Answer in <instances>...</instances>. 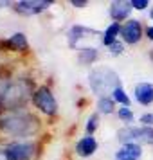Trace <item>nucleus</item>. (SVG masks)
Wrapping results in <instances>:
<instances>
[{
    "label": "nucleus",
    "instance_id": "obj_1",
    "mask_svg": "<svg viewBox=\"0 0 153 160\" xmlns=\"http://www.w3.org/2000/svg\"><path fill=\"white\" fill-rule=\"evenodd\" d=\"M88 81H90V88L94 90V94L101 95V97H105L106 94H114L117 88H121L119 76L108 67L94 68L88 76Z\"/></svg>",
    "mask_w": 153,
    "mask_h": 160
},
{
    "label": "nucleus",
    "instance_id": "obj_2",
    "mask_svg": "<svg viewBox=\"0 0 153 160\" xmlns=\"http://www.w3.org/2000/svg\"><path fill=\"white\" fill-rule=\"evenodd\" d=\"M0 128L11 135H29L36 130V119L23 113H9L0 117Z\"/></svg>",
    "mask_w": 153,
    "mask_h": 160
},
{
    "label": "nucleus",
    "instance_id": "obj_3",
    "mask_svg": "<svg viewBox=\"0 0 153 160\" xmlns=\"http://www.w3.org/2000/svg\"><path fill=\"white\" fill-rule=\"evenodd\" d=\"M119 140L124 144H153V128H124L119 131Z\"/></svg>",
    "mask_w": 153,
    "mask_h": 160
},
{
    "label": "nucleus",
    "instance_id": "obj_4",
    "mask_svg": "<svg viewBox=\"0 0 153 160\" xmlns=\"http://www.w3.org/2000/svg\"><path fill=\"white\" fill-rule=\"evenodd\" d=\"M25 97H27V94H25L23 83H15L0 95V102H2L4 108H15V106H18L25 101Z\"/></svg>",
    "mask_w": 153,
    "mask_h": 160
},
{
    "label": "nucleus",
    "instance_id": "obj_5",
    "mask_svg": "<svg viewBox=\"0 0 153 160\" xmlns=\"http://www.w3.org/2000/svg\"><path fill=\"white\" fill-rule=\"evenodd\" d=\"M33 99H34V104H36L43 113H47V115L56 113V110H58V102H56L54 95L51 94V90H49L47 87L38 88L36 92H34V97H33Z\"/></svg>",
    "mask_w": 153,
    "mask_h": 160
},
{
    "label": "nucleus",
    "instance_id": "obj_6",
    "mask_svg": "<svg viewBox=\"0 0 153 160\" xmlns=\"http://www.w3.org/2000/svg\"><path fill=\"white\" fill-rule=\"evenodd\" d=\"M51 6V2H40V0H23L15 4V11L20 15H36L42 13L43 9H47Z\"/></svg>",
    "mask_w": 153,
    "mask_h": 160
},
{
    "label": "nucleus",
    "instance_id": "obj_7",
    "mask_svg": "<svg viewBox=\"0 0 153 160\" xmlns=\"http://www.w3.org/2000/svg\"><path fill=\"white\" fill-rule=\"evenodd\" d=\"M34 153L33 144H13L6 149L8 160H29Z\"/></svg>",
    "mask_w": 153,
    "mask_h": 160
},
{
    "label": "nucleus",
    "instance_id": "obj_8",
    "mask_svg": "<svg viewBox=\"0 0 153 160\" xmlns=\"http://www.w3.org/2000/svg\"><path fill=\"white\" fill-rule=\"evenodd\" d=\"M121 32H123V38L126 43H137L142 36V27L137 20H130L121 27Z\"/></svg>",
    "mask_w": 153,
    "mask_h": 160
},
{
    "label": "nucleus",
    "instance_id": "obj_9",
    "mask_svg": "<svg viewBox=\"0 0 153 160\" xmlns=\"http://www.w3.org/2000/svg\"><path fill=\"white\" fill-rule=\"evenodd\" d=\"M135 97L140 104H151L153 102V85L151 83H140L135 87Z\"/></svg>",
    "mask_w": 153,
    "mask_h": 160
},
{
    "label": "nucleus",
    "instance_id": "obj_10",
    "mask_svg": "<svg viewBox=\"0 0 153 160\" xmlns=\"http://www.w3.org/2000/svg\"><path fill=\"white\" fill-rule=\"evenodd\" d=\"M117 160H139L140 158V146L139 144H124L115 155Z\"/></svg>",
    "mask_w": 153,
    "mask_h": 160
},
{
    "label": "nucleus",
    "instance_id": "obj_11",
    "mask_svg": "<svg viewBox=\"0 0 153 160\" xmlns=\"http://www.w3.org/2000/svg\"><path fill=\"white\" fill-rule=\"evenodd\" d=\"M130 6H131L130 2H121V0L112 2V4H110V15H112V18H114V20H124L131 11Z\"/></svg>",
    "mask_w": 153,
    "mask_h": 160
},
{
    "label": "nucleus",
    "instance_id": "obj_12",
    "mask_svg": "<svg viewBox=\"0 0 153 160\" xmlns=\"http://www.w3.org/2000/svg\"><path fill=\"white\" fill-rule=\"evenodd\" d=\"M95 148H97V142H95L94 137H83L76 146V149H78L81 157H90L95 151Z\"/></svg>",
    "mask_w": 153,
    "mask_h": 160
},
{
    "label": "nucleus",
    "instance_id": "obj_13",
    "mask_svg": "<svg viewBox=\"0 0 153 160\" xmlns=\"http://www.w3.org/2000/svg\"><path fill=\"white\" fill-rule=\"evenodd\" d=\"M119 31H121V27H119V23H112L108 29H106V32H105V45H112V43H115V38L117 34H119Z\"/></svg>",
    "mask_w": 153,
    "mask_h": 160
},
{
    "label": "nucleus",
    "instance_id": "obj_14",
    "mask_svg": "<svg viewBox=\"0 0 153 160\" xmlns=\"http://www.w3.org/2000/svg\"><path fill=\"white\" fill-rule=\"evenodd\" d=\"M9 47H13V49H16V51H23V49H27V40H25V36H23L22 32H18V34H15V36H11V40L8 42Z\"/></svg>",
    "mask_w": 153,
    "mask_h": 160
},
{
    "label": "nucleus",
    "instance_id": "obj_15",
    "mask_svg": "<svg viewBox=\"0 0 153 160\" xmlns=\"http://www.w3.org/2000/svg\"><path fill=\"white\" fill-rule=\"evenodd\" d=\"M85 32H92L90 29H85V27H79V25H76V27H72V29L69 31V43L72 45H76V40L78 38H81L79 34H85Z\"/></svg>",
    "mask_w": 153,
    "mask_h": 160
},
{
    "label": "nucleus",
    "instance_id": "obj_16",
    "mask_svg": "<svg viewBox=\"0 0 153 160\" xmlns=\"http://www.w3.org/2000/svg\"><path fill=\"white\" fill-rule=\"evenodd\" d=\"M95 56H97V51L95 49H83L79 52V59L83 63H92L95 59Z\"/></svg>",
    "mask_w": 153,
    "mask_h": 160
},
{
    "label": "nucleus",
    "instance_id": "obj_17",
    "mask_svg": "<svg viewBox=\"0 0 153 160\" xmlns=\"http://www.w3.org/2000/svg\"><path fill=\"white\" fill-rule=\"evenodd\" d=\"M114 110V99L110 97H101L99 99V112L101 113H110Z\"/></svg>",
    "mask_w": 153,
    "mask_h": 160
},
{
    "label": "nucleus",
    "instance_id": "obj_18",
    "mask_svg": "<svg viewBox=\"0 0 153 160\" xmlns=\"http://www.w3.org/2000/svg\"><path fill=\"white\" fill-rule=\"evenodd\" d=\"M112 95H114V99H115V101H119L121 104H124V106H128V104H130V99H128V95L124 94L121 88H117V90H115V92H114Z\"/></svg>",
    "mask_w": 153,
    "mask_h": 160
},
{
    "label": "nucleus",
    "instance_id": "obj_19",
    "mask_svg": "<svg viewBox=\"0 0 153 160\" xmlns=\"http://www.w3.org/2000/svg\"><path fill=\"white\" fill-rule=\"evenodd\" d=\"M119 117H121L123 121H128V122H130L131 119H133V113L130 112V108H121L119 110Z\"/></svg>",
    "mask_w": 153,
    "mask_h": 160
},
{
    "label": "nucleus",
    "instance_id": "obj_20",
    "mask_svg": "<svg viewBox=\"0 0 153 160\" xmlns=\"http://www.w3.org/2000/svg\"><path fill=\"white\" fill-rule=\"evenodd\" d=\"M130 4H131L135 9H144L146 6H148V0H131Z\"/></svg>",
    "mask_w": 153,
    "mask_h": 160
},
{
    "label": "nucleus",
    "instance_id": "obj_21",
    "mask_svg": "<svg viewBox=\"0 0 153 160\" xmlns=\"http://www.w3.org/2000/svg\"><path fill=\"white\" fill-rule=\"evenodd\" d=\"M95 121H97V115H92L90 117V121H88V126H87V130H88V133H92V131L95 130Z\"/></svg>",
    "mask_w": 153,
    "mask_h": 160
},
{
    "label": "nucleus",
    "instance_id": "obj_22",
    "mask_svg": "<svg viewBox=\"0 0 153 160\" xmlns=\"http://www.w3.org/2000/svg\"><path fill=\"white\" fill-rule=\"evenodd\" d=\"M110 52H114V54H121V52H123V45L121 43H112L110 45Z\"/></svg>",
    "mask_w": 153,
    "mask_h": 160
},
{
    "label": "nucleus",
    "instance_id": "obj_23",
    "mask_svg": "<svg viewBox=\"0 0 153 160\" xmlns=\"http://www.w3.org/2000/svg\"><path fill=\"white\" fill-rule=\"evenodd\" d=\"M140 122L153 124V115H151V113H146V115H142V117H140Z\"/></svg>",
    "mask_w": 153,
    "mask_h": 160
},
{
    "label": "nucleus",
    "instance_id": "obj_24",
    "mask_svg": "<svg viewBox=\"0 0 153 160\" xmlns=\"http://www.w3.org/2000/svg\"><path fill=\"white\" fill-rule=\"evenodd\" d=\"M85 4H87L85 0H72V6H78V8H83Z\"/></svg>",
    "mask_w": 153,
    "mask_h": 160
},
{
    "label": "nucleus",
    "instance_id": "obj_25",
    "mask_svg": "<svg viewBox=\"0 0 153 160\" xmlns=\"http://www.w3.org/2000/svg\"><path fill=\"white\" fill-rule=\"evenodd\" d=\"M146 34H148V38H150V40H153V27H150V29L146 31Z\"/></svg>",
    "mask_w": 153,
    "mask_h": 160
},
{
    "label": "nucleus",
    "instance_id": "obj_26",
    "mask_svg": "<svg viewBox=\"0 0 153 160\" xmlns=\"http://www.w3.org/2000/svg\"><path fill=\"white\" fill-rule=\"evenodd\" d=\"M0 160H8V155H6V151H2V149H0Z\"/></svg>",
    "mask_w": 153,
    "mask_h": 160
},
{
    "label": "nucleus",
    "instance_id": "obj_27",
    "mask_svg": "<svg viewBox=\"0 0 153 160\" xmlns=\"http://www.w3.org/2000/svg\"><path fill=\"white\" fill-rule=\"evenodd\" d=\"M151 18H153V9H151Z\"/></svg>",
    "mask_w": 153,
    "mask_h": 160
}]
</instances>
